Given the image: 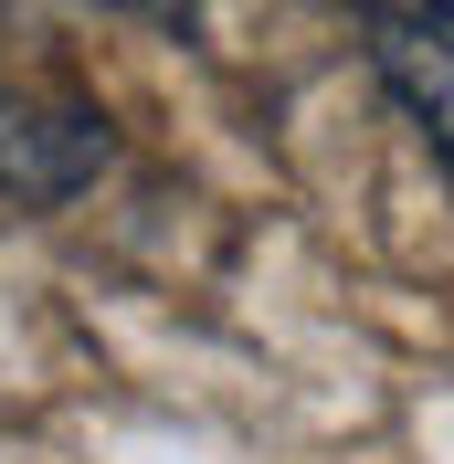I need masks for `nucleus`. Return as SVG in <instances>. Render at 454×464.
Wrapping results in <instances>:
<instances>
[{"instance_id":"3","label":"nucleus","mask_w":454,"mask_h":464,"mask_svg":"<svg viewBox=\"0 0 454 464\" xmlns=\"http://www.w3.org/2000/svg\"><path fill=\"white\" fill-rule=\"evenodd\" d=\"M433 22H444V32H454V0H433Z\"/></svg>"},{"instance_id":"2","label":"nucleus","mask_w":454,"mask_h":464,"mask_svg":"<svg viewBox=\"0 0 454 464\" xmlns=\"http://www.w3.org/2000/svg\"><path fill=\"white\" fill-rule=\"evenodd\" d=\"M370 53H380V85L401 95V116L423 127V148L454 169V32L433 11H380L370 22Z\"/></svg>"},{"instance_id":"1","label":"nucleus","mask_w":454,"mask_h":464,"mask_svg":"<svg viewBox=\"0 0 454 464\" xmlns=\"http://www.w3.org/2000/svg\"><path fill=\"white\" fill-rule=\"evenodd\" d=\"M95 169H106V116L0 85V190H11V201H64V190H85Z\"/></svg>"}]
</instances>
